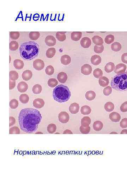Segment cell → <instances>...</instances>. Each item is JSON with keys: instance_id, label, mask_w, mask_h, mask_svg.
I'll return each mask as SVG.
<instances>
[{"instance_id": "cell-1", "label": "cell", "mask_w": 127, "mask_h": 191, "mask_svg": "<svg viewBox=\"0 0 127 191\" xmlns=\"http://www.w3.org/2000/svg\"><path fill=\"white\" fill-rule=\"evenodd\" d=\"M41 114L39 111L32 108H26L21 111L18 117L21 129L28 133L35 132L41 121Z\"/></svg>"}, {"instance_id": "cell-2", "label": "cell", "mask_w": 127, "mask_h": 191, "mask_svg": "<svg viewBox=\"0 0 127 191\" xmlns=\"http://www.w3.org/2000/svg\"><path fill=\"white\" fill-rule=\"evenodd\" d=\"M21 56L26 60H31L38 55L39 46L37 43L33 41L24 43L21 45L19 49Z\"/></svg>"}, {"instance_id": "cell-3", "label": "cell", "mask_w": 127, "mask_h": 191, "mask_svg": "<svg viewBox=\"0 0 127 191\" xmlns=\"http://www.w3.org/2000/svg\"><path fill=\"white\" fill-rule=\"evenodd\" d=\"M71 96V92L67 86L60 85L55 87L53 91V97L59 103L67 101Z\"/></svg>"}, {"instance_id": "cell-4", "label": "cell", "mask_w": 127, "mask_h": 191, "mask_svg": "<svg viewBox=\"0 0 127 191\" xmlns=\"http://www.w3.org/2000/svg\"><path fill=\"white\" fill-rule=\"evenodd\" d=\"M111 87L114 89L119 91H127V74L126 72L116 75L111 83Z\"/></svg>"}, {"instance_id": "cell-5", "label": "cell", "mask_w": 127, "mask_h": 191, "mask_svg": "<svg viewBox=\"0 0 127 191\" xmlns=\"http://www.w3.org/2000/svg\"><path fill=\"white\" fill-rule=\"evenodd\" d=\"M70 117L68 113L65 112H61L58 115V119L60 122L65 124L69 121Z\"/></svg>"}, {"instance_id": "cell-6", "label": "cell", "mask_w": 127, "mask_h": 191, "mask_svg": "<svg viewBox=\"0 0 127 191\" xmlns=\"http://www.w3.org/2000/svg\"><path fill=\"white\" fill-rule=\"evenodd\" d=\"M34 68L36 70L41 71L44 68L45 63L43 61L40 59L35 60L33 63Z\"/></svg>"}, {"instance_id": "cell-7", "label": "cell", "mask_w": 127, "mask_h": 191, "mask_svg": "<svg viewBox=\"0 0 127 191\" xmlns=\"http://www.w3.org/2000/svg\"><path fill=\"white\" fill-rule=\"evenodd\" d=\"M127 67L123 63L118 64L115 67L114 71L116 74H119L125 72Z\"/></svg>"}, {"instance_id": "cell-8", "label": "cell", "mask_w": 127, "mask_h": 191, "mask_svg": "<svg viewBox=\"0 0 127 191\" xmlns=\"http://www.w3.org/2000/svg\"><path fill=\"white\" fill-rule=\"evenodd\" d=\"M45 43L49 47H53L56 43V40L54 37L52 36H48L46 37L45 40Z\"/></svg>"}, {"instance_id": "cell-9", "label": "cell", "mask_w": 127, "mask_h": 191, "mask_svg": "<svg viewBox=\"0 0 127 191\" xmlns=\"http://www.w3.org/2000/svg\"><path fill=\"white\" fill-rule=\"evenodd\" d=\"M92 67L89 64L84 65L82 66L81 68V73L84 75H89L92 73Z\"/></svg>"}, {"instance_id": "cell-10", "label": "cell", "mask_w": 127, "mask_h": 191, "mask_svg": "<svg viewBox=\"0 0 127 191\" xmlns=\"http://www.w3.org/2000/svg\"><path fill=\"white\" fill-rule=\"evenodd\" d=\"M80 44L82 47L84 48H88L91 46L92 42L89 38L85 37L81 40Z\"/></svg>"}, {"instance_id": "cell-11", "label": "cell", "mask_w": 127, "mask_h": 191, "mask_svg": "<svg viewBox=\"0 0 127 191\" xmlns=\"http://www.w3.org/2000/svg\"><path fill=\"white\" fill-rule=\"evenodd\" d=\"M45 102L43 99H37L34 100L33 102L34 107L36 108H41L44 106Z\"/></svg>"}, {"instance_id": "cell-12", "label": "cell", "mask_w": 127, "mask_h": 191, "mask_svg": "<svg viewBox=\"0 0 127 191\" xmlns=\"http://www.w3.org/2000/svg\"><path fill=\"white\" fill-rule=\"evenodd\" d=\"M109 118L112 121L114 122H118L121 119V116L118 113L113 112L109 115Z\"/></svg>"}, {"instance_id": "cell-13", "label": "cell", "mask_w": 127, "mask_h": 191, "mask_svg": "<svg viewBox=\"0 0 127 191\" xmlns=\"http://www.w3.org/2000/svg\"><path fill=\"white\" fill-rule=\"evenodd\" d=\"M28 89V85L26 83L21 82L19 83L17 85V89L18 91L20 92H24L27 91Z\"/></svg>"}, {"instance_id": "cell-14", "label": "cell", "mask_w": 127, "mask_h": 191, "mask_svg": "<svg viewBox=\"0 0 127 191\" xmlns=\"http://www.w3.org/2000/svg\"><path fill=\"white\" fill-rule=\"evenodd\" d=\"M79 109V105L77 103H74L70 105L69 107V110L71 113L75 114L78 113Z\"/></svg>"}, {"instance_id": "cell-15", "label": "cell", "mask_w": 127, "mask_h": 191, "mask_svg": "<svg viewBox=\"0 0 127 191\" xmlns=\"http://www.w3.org/2000/svg\"><path fill=\"white\" fill-rule=\"evenodd\" d=\"M91 62L92 64L94 65H98L101 62V58L98 55H94L91 57Z\"/></svg>"}, {"instance_id": "cell-16", "label": "cell", "mask_w": 127, "mask_h": 191, "mask_svg": "<svg viewBox=\"0 0 127 191\" xmlns=\"http://www.w3.org/2000/svg\"><path fill=\"white\" fill-rule=\"evenodd\" d=\"M57 78L58 80L60 83H64L67 80V76L66 73L61 72L58 74Z\"/></svg>"}, {"instance_id": "cell-17", "label": "cell", "mask_w": 127, "mask_h": 191, "mask_svg": "<svg viewBox=\"0 0 127 191\" xmlns=\"http://www.w3.org/2000/svg\"><path fill=\"white\" fill-rule=\"evenodd\" d=\"M33 74L31 71L27 70L23 72L22 74V78L24 80L27 81L30 80L32 77Z\"/></svg>"}, {"instance_id": "cell-18", "label": "cell", "mask_w": 127, "mask_h": 191, "mask_svg": "<svg viewBox=\"0 0 127 191\" xmlns=\"http://www.w3.org/2000/svg\"><path fill=\"white\" fill-rule=\"evenodd\" d=\"M82 34L81 32H73L71 34V38L74 41H78L82 37Z\"/></svg>"}, {"instance_id": "cell-19", "label": "cell", "mask_w": 127, "mask_h": 191, "mask_svg": "<svg viewBox=\"0 0 127 191\" xmlns=\"http://www.w3.org/2000/svg\"><path fill=\"white\" fill-rule=\"evenodd\" d=\"M60 61L61 63L64 65H69L71 62V58L67 55H63L61 57Z\"/></svg>"}, {"instance_id": "cell-20", "label": "cell", "mask_w": 127, "mask_h": 191, "mask_svg": "<svg viewBox=\"0 0 127 191\" xmlns=\"http://www.w3.org/2000/svg\"><path fill=\"white\" fill-rule=\"evenodd\" d=\"M24 64L23 61L20 59H16L14 61V66L16 69L21 70L23 68Z\"/></svg>"}, {"instance_id": "cell-21", "label": "cell", "mask_w": 127, "mask_h": 191, "mask_svg": "<svg viewBox=\"0 0 127 191\" xmlns=\"http://www.w3.org/2000/svg\"><path fill=\"white\" fill-rule=\"evenodd\" d=\"M99 83L100 85L103 87H105L109 85V79L106 77H101L99 79Z\"/></svg>"}, {"instance_id": "cell-22", "label": "cell", "mask_w": 127, "mask_h": 191, "mask_svg": "<svg viewBox=\"0 0 127 191\" xmlns=\"http://www.w3.org/2000/svg\"><path fill=\"white\" fill-rule=\"evenodd\" d=\"M94 43L96 45H102L104 43V40L102 38L99 36H94L92 39Z\"/></svg>"}, {"instance_id": "cell-23", "label": "cell", "mask_w": 127, "mask_h": 191, "mask_svg": "<svg viewBox=\"0 0 127 191\" xmlns=\"http://www.w3.org/2000/svg\"><path fill=\"white\" fill-rule=\"evenodd\" d=\"M93 128L95 131H97L101 130L103 128V123L100 121H96L93 124Z\"/></svg>"}, {"instance_id": "cell-24", "label": "cell", "mask_w": 127, "mask_h": 191, "mask_svg": "<svg viewBox=\"0 0 127 191\" xmlns=\"http://www.w3.org/2000/svg\"><path fill=\"white\" fill-rule=\"evenodd\" d=\"M91 119L89 117H84L81 119V125L85 127L89 126V125L91 124Z\"/></svg>"}, {"instance_id": "cell-25", "label": "cell", "mask_w": 127, "mask_h": 191, "mask_svg": "<svg viewBox=\"0 0 127 191\" xmlns=\"http://www.w3.org/2000/svg\"><path fill=\"white\" fill-rule=\"evenodd\" d=\"M115 67V64L112 62H110L106 65L105 67V70L107 73L111 72L114 70Z\"/></svg>"}, {"instance_id": "cell-26", "label": "cell", "mask_w": 127, "mask_h": 191, "mask_svg": "<svg viewBox=\"0 0 127 191\" xmlns=\"http://www.w3.org/2000/svg\"><path fill=\"white\" fill-rule=\"evenodd\" d=\"M64 32H58L56 33V37L59 41L63 42L66 40V36Z\"/></svg>"}, {"instance_id": "cell-27", "label": "cell", "mask_w": 127, "mask_h": 191, "mask_svg": "<svg viewBox=\"0 0 127 191\" xmlns=\"http://www.w3.org/2000/svg\"><path fill=\"white\" fill-rule=\"evenodd\" d=\"M86 99L89 101H92L96 97V94L92 91H88L85 95Z\"/></svg>"}, {"instance_id": "cell-28", "label": "cell", "mask_w": 127, "mask_h": 191, "mask_svg": "<svg viewBox=\"0 0 127 191\" xmlns=\"http://www.w3.org/2000/svg\"><path fill=\"white\" fill-rule=\"evenodd\" d=\"M55 53H56V50L54 48H50L46 51V56L48 58H52L54 56Z\"/></svg>"}, {"instance_id": "cell-29", "label": "cell", "mask_w": 127, "mask_h": 191, "mask_svg": "<svg viewBox=\"0 0 127 191\" xmlns=\"http://www.w3.org/2000/svg\"><path fill=\"white\" fill-rule=\"evenodd\" d=\"M122 48L121 44L117 42H115L111 45V49L115 52L119 51Z\"/></svg>"}, {"instance_id": "cell-30", "label": "cell", "mask_w": 127, "mask_h": 191, "mask_svg": "<svg viewBox=\"0 0 127 191\" xmlns=\"http://www.w3.org/2000/svg\"><path fill=\"white\" fill-rule=\"evenodd\" d=\"M91 108L88 106H83L81 108V112L82 114L87 115L91 113Z\"/></svg>"}, {"instance_id": "cell-31", "label": "cell", "mask_w": 127, "mask_h": 191, "mask_svg": "<svg viewBox=\"0 0 127 191\" xmlns=\"http://www.w3.org/2000/svg\"><path fill=\"white\" fill-rule=\"evenodd\" d=\"M40 37V33L38 32H31L29 34V37L32 40H36Z\"/></svg>"}, {"instance_id": "cell-32", "label": "cell", "mask_w": 127, "mask_h": 191, "mask_svg": "<svg viewBox=\"0 0 127 191\" xmlns=\"http://www.w3.org/2000/svg\"><path fill=\"white\" fill-rule=\"evenodd\" d=\"M114 108H115V106L111 102H108L105 104V109L107 112H112Z\"/></svg>"}, {"instance_id": "cell-33", "label": "cell", "mask_w": 127, "mask_h": 191, "mask_svg": "<svg viewBox=\"0 0 127 191\" xmlns=\"http://www.w3.org/2000/svg\"><path fill=\"white\" fill-rule=\"evenodd\" d=\"M20 101L23 104L27 103L29 100V97L26 94H22L20 96Z\"/></svg>"}, {"instance_id": "cell-34", "label": "cell", "mask_w": 127, "mask_h": 191, "mask_svg": "<svg viewBox=\"0 0 127 191\" xmlns=\"http://www.w3.org/2000/svg\"><path fill=\"white\" fill-rule=\"evenodd\" d=\"M42 90V88L40 85L35 84L33 86L32 88V91L35 94H38L41 92Z\"/></svg>"}, {"instance_id": "cell-35", "label": "cell", "mask_w": 127, "mask_h": 191, "mask_svg": "<svg viewBox=\"0 0 127 191\" xmlns=\"http://www.w3.org/2000/svg\"><path fill=\"white\" fill-rule=\"evenodd\" d=\"M19 47L18 43L15 41H12L10 43V49L11 51H16L17 49Z\"/></svg>"}, {"instance_id": "cell-36", "label": "cell", "mask_w": 127, "mask_h": 191, "mask_svg": "<svg viewBox=\"0 0 127 191\" xmlns=\"http://www.w3.org/2000/svg\"><path fill=\"white\" fill-rule=\"evenodd\" d=\"M18 74L15 71H11L10 72V79L15 81L18 78Z\"/></svg>"}, {"instance_id": "cell-37", "label": "cell", "mask_w": 127, "mask_h": 191, "mask_svg": "<svg viewBox=\"0 0 127 191\" xmlns=\"http://www.w3.org/2000/svg\"><path fill=\"white\" fill-rule=\"evenodd\" d=\"M56 126L54 124H49L47 126V131L50 134H53V133L55 132L56 131Z\"/></svg>"}, {"instance_id": "cell-38", "label": "cell", "mask_w": 127, "mask_h": 191, "mask_svg": "<svg viewBox=\"0 0 127 191\" xmlns=\"http://www.w3.org/2000/svg\"><path fill=\"white\" fill-rule=\"evenodd\" d=\"M48 84L51 88H54L58 84V82L56 79L51 78L49 79L48 82Z\"/></svg>"}, {"instance_id": "cell-39", "label": "cell", "mask_w": 127, "mask_h": 191, "mask_svg": "<svg viewBox=\"0 0 127 191\" xmlns=\"http://www.w3.org/2000/svg\"><path fill=\"white\" fill-rule=\"evenodd\" d=\"M93 75L95 78H99L103 75V72L101 69L97 68L95 69L93 72Z\"/></svg>"}, {"instance_id": "cell-40", "label": "cell", "mask_w": 127, "mask_h": 191, "mask_svg": "<svg viewBox=\"0 0 127 191\" xmlns=\"http://www.w3.org/2000/svg\"><path fill=\"white\" fill-rule=\"evenodd\" d=\"M115 40L114 36L112 34H109L106 36L105 39V42L108 44L112 43Z\"/></svg>"}, {"instance_id": "cell-41", "label": "cell", "mask_w": 127, "mask_h": 191, "mask_svg": "<svg viewBox=\"0 0 127 191\" xmlns=\"http://www.w3.org/2000/svg\"><path fill=\"white\" fill-rule=\"evenodd\" d=\"M10 107L11 108L15 109L18 107V102L17 100L12 99L10 102Z\"/></svg>"}, {"instance_id": "cell-42", "label": "cell", "mask_w": 127, "mask_h": 191, "mask_svg": "<svg viewBox=\"0 0 127 191\" xmlns=\"http://www.w3.org/2000/svg\"><path fill=\"white\" fill-rule=\"evenodd\" d=\"M54 68L52 66H48L46 68L45 72L47 74L49 75V76L52 75L54 73Z\"/></svg>"}, {"instance_id": "cell-43", "label": "cell", "mask_w": 127, "mask_h": 191, "mask_svg": "<svg viewBox=\"0 0 127 191\" xmlns=\"http://www.w3.org/2000/svg\"><path fill=\"white\" fill-rule=\"evenodd\" d=\"M79 130L82 134H88L91 131L90 126L85 127L81 125L79 128Z\"/></svg>"}, {"instance_id": "cell-44", "label": "cell", "mask_w": 127, "mask_h": 191, "mask_svg": "<svg viewBox=\"0 0 127 191\" xmlns=\"http://www.w3.org/2000/svg\"><path fill=\"white\" fill-rule=\"evenodd\" d=\"M104 46L102 45H95L94 47V51L97 53L100 54L104 50Z\"/></svg>"}, {"instance_id": "cell-45", "label": "cell", "mask_w": 127, "mask_h": 191, "mask_svg": "<svg viewBox=\"0 0 127 191\" xmlns=\"http://www.w3.org/2000/svg\"><path fill=\"white\" fill-rule=\"evenodd\" d=\"M20 36V33L18 32H11L10 33V37L12 40L17 39Z\"/></svg>"}, {"instance_id": "cell-46", "label": "cell", "mask_w": 127, "mask_h": 191, "mask_svg": "<svg viewBox=\"0 0 127 191\" xmlns=\"http://www.w3.org/2000/svg\"><path fill=\"white\" fill-rule=\"evenodd\" d=\"M20 131L18 127H13L10 129V134H20Z\"/></svg>"}, {"instance_id": "cell-47", "label": "cell", "mask_w": 127, "mask_h": 191, "mask_svg": "<svg viewBox=\"0 0 127 191\" xmlns=\"http://www.w3.org/2000/svg\"><path fill=\"white\" fill-rule=\"evenodd\" d=\"M112 91V88L110 86H108L104 88V90H103V93L105 95L108 96L111 94Z\"/></svg>"}, {"instance_id": "cell-48", "label": "cell", "mask_w": 127, "mask_h": 191, "mask_svg": "<svg viewBox=\"0 0 127 191\" xmlns=\"http://www.w3.org/2000/svg\"><path fill=\"white\" fill-rule=\"evenodd\" d=\"M120 126L123 129L127 128V118H125L122 119L120 123Z\"/></svg>"}, {"instance_id": "cell-49", "label": "cell", "mask_w": 127, "mask_h": 191, "mask_svg": "<svg viewBox=\"0 0 127 191\" xmlns=\"http://www.w3.org/2000/svg\"><path fill=\"white\" fill-rule=\"evenodd\" d=\"M120 110L123 112H127V101L123 103L120 107Z\"/></svg>"}, {"instance_id": "cell-50", "label": "cell", "mask_w": 127, "mask_h": 191, "mask_svg": "<svg viewBox=\"0 0 127 191\" xmlns=\"http://www.w3.org/2000/svg\"><path fill=\"white\" fill-rule=\"evenodd\" d=\"M121 59L123 62L127 64V53L123 54L121 57Z\"/></svg>"}, {"instance_id": "cell-51", "label": "cell", "mask_w": 127, "mask_h": 191, "mask_svg": "<svg viewBox=\"0 0 127 191\" xmlns=\"http://www.w3.org/2000/svg\"><path fill=\"white\" fill-rule=\"evenodd\" d=\"M15 85V81L11 80L10 79V90H12V89L14 88Z\"/></svg>"}, {"instance_id": "cell-52", "label": "cell", "mask_w": 127, "mask_h": 191, "mask_svg": "<svg viewBox=\"0 0 127 191\" xmlns=\"http://www.w3.org/2000/svg\"><path fill=\"white\" fill-rule=\"evenodd\" d=\"M16 123V120L13 117H10V127L14 125Z\"/></svg>"}, {"instance_id": "cell-53", "label": "cell", "mask_w": 127, "mask_h": 191, "mask_svg": "<svg viewBox=\"0 0 127 191\" xmlns=\"http://www.w3.org/2000/svg\"><path fill=\"white\" fill-rule=\"evenodd\" d=\"M63 134H72L73 133L71 131H70V130H66L64 131L63 132Z\"/></svg>"}, {"instance_id": "cell-54", "label": "cell", "mask_w": 127, "mask_h": 191, "mask_svg": "<svg viewBox=\"0 0 127 191\" xmlns=\"http://www.w3.org/2000/svg\"><path fill=\"white\" fill-rule=\"evenodd\" d=\"M121 134H127V130L124 129L123 130L122 132L120 133Z\"/></svg>"}, {"instance_id": "cell-55", "label": "cell", "mask_w": 127, "mask_h": 191, "mask_svg": "<svg viewBox=\"0 0 127 191\" xmlns=\"http://www.w3.org/2000/svg\"><path fill=\"white\" fill-rule=\"evenodd\" d=\"M117 134V133H116V132L113 133V132H112L111 133V134Z\"/></svg>"}, {"instance_id": "cell-56", "label": "cell", "mask_w": 127, "mask_h": 191, "mask_svg": "<svg viewBox=\"0 0 127 191\" xmlns=\"http://www.w3.org/2000/svg\"><path fill=\"white\" fill-rule=\"evenodd\" d=\"M126 73H127V70Z\"/></svg>"}]
</instances>
